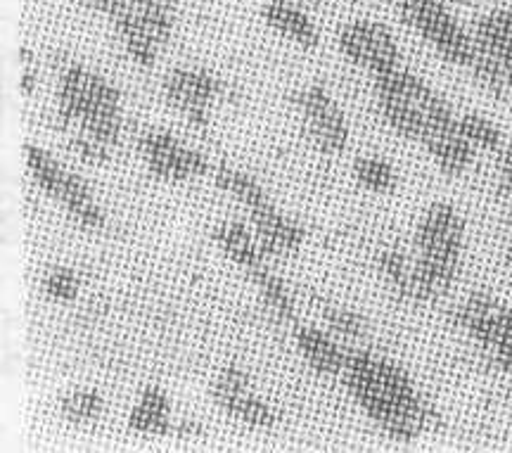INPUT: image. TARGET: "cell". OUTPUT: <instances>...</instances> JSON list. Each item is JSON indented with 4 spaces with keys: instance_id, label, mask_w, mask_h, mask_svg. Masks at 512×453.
Here are the masks:
<instances>
[{
    "instance_id": "obj_33",
    "label": "cell",
    "mask_w": 512,
    "mask_h": 453,
    "mask_svg": "<svg viewBox=\"0 0 512 453\" xmlns=\"http://www.w3.org/2000/svg\"><path fill=\"white\" fill-rule=\"evenodd\" d=\"M83 8L93 10V12H100V15H110V10L114 8V0H79Z\"/></svg>"
},
{
    "instance_id": "obj_20",
    "label": "cell",
    "mask_w": 512,
    "mask_h": 453,
    "mask_svg": "<svg viewBox=\"0 0 512 453\" xmlns=\"http://www.w3.org/2000/svg\"><path fill=\"white\" fill-rule=\"evenodd\" d=\"M174 425L169 394L162 387L147 385L140 394L138 404L128 413V427L138 435L169 437L174 435Z\"/></svg>"
},
{
    "instance_id": "obj_14",
    "label": "cell",
    "mask_w": 512,
    "mask_h": 453,
    "mask_svg": "<svg viewBox=\"0 0 512 453\" xmlns=\"http://www.w3.org/2000/svg\"><path fill=\"white\" fill-rule=\"evenodd\" d=\"M472 38L475 46L496 62L512 93V10L486 12L477 19Z\"/></svg>"
},
{
    "instance_id": "obj_9",
    "label": "cell",
    "mask_w": 512,
    "mask_h": 453,
    "mask_svg": "<svg viewBox=\"0 0 512 453\" xmlns=\"http://www.w3.org/2000/svg\"><path fill=\"white\" fill-rule=\"evenodd\" d=\"M140 155L150 176L164 183H185L207 176L211 162L200 150L190 148L171 131L147 129L140 136Z\"/></svg>"
},
{
    "instance_id": "obj_23",
    "label": "cell",
    "mask_w": 512,
    "mask_h": 453,
    "mask_svg": "<svg viewBox=\"0 0 512 453\" xmlns=\"http://www.w3.org/2000/svg\"><path fill=\"white\" fill-rule=\"evenodd\" d=\"M24 157H27V169L31 178H34V183L38 185V190L46 193L50 200H53L57 190H60L62 181L67 178L69 169L64 167L53 152H48L46 148H41V145H34V143L24 145Z\"/></svg>"
},
{
    "instance_id": "obj_8",
    "label": "cell",
    "mask_w": 512,
    "mask_h": 453,
    "mask_svg": "<svg viewBox=\"0 0 512 453\" xmlns=\"http://www.w3.org/2000/svg\"><path fill=\"white\" fill-rule=\"evenodd\" d=\"M294 107L302 117L304 131L313 148L323 155H342L349 148V121L339 102L323 86H304L292 95Z\"/></svg>"
},
{
    "instance_id": "obj_17",
    "label": "cell",
    "mask_w": 512,
    "mask_h": 453,
    "mask_svg": "<svg viewBox=\"0 0 512 453\" xmlns=\"http://www.w3.org/2000/svg\"><path fill=\"white\" fill-rule=\"evenodd\" d=\"M261 17H264L266 27L273 29L275 34H280L287 41L294 43L302 50L318 48V29L313 24V19L299 8L292 0H268L261 8Z\"/></svg>"
},
{
    "instance_id": "obj_1",
    "label": "cell",
    "mask_w": 512,
    "mask_h": 453,
    "mask_svg": "<svg viewBox=\"0 0 512 453\" xmlns=\"http://www.w3.org/2000/svg\"><path fill=\"white\" fill-rule=\"evenodd\" d=\"M347 392L394 442H415L439 425L432 401L422 397L408 370L368 349H349L342 370Z\"/></svg>"
},
{
    "instance_id": "obj_18",
    "label": "cell",
    "mask_w": 512,
    "mask_h": 453,
    "mask_svg": "<svg viewBox=\"0 0 512 453\" xmlns=\"http://www.w3.org/2000/svg\"><path fill=\"white\" fill-rule=\"evenodd\" d=\"M299 354L309 366L320 375H342L344 363H347L349 349L342 347L339 337L328 330H320L316 325H302L294 333Z\"/></svg>"
},
{
    "instance_id": "obj_12",
    "label": "cell",
    "mask_w": 512,
    "mask_h": 453,
    "mask_svg": "<svg viewBox=\"0 0 512 453\" xmlns=\"http://www.w3.org/2000/svg\"><path fill=\"white\" fill-rule=\"evenodd\" d=\"M211 399L228 418L252 430H271L278 423V413L254 392L252 378L235 363H228L219 370V375L211 382Z\"/></svg>"
},
{
    "instance_id": "obj_10",
    "label": "cell",
    "mask_w": 512,
    "mask_h": 453,
    "mask_svg": "<svg viewBox=\"0 0 512 453\" xmlns=\"http://www.w3.org/2000/svg\"><path fill=\"white\" fill-rule=\"evenodd\" d=\"M223 81L202 67H178L164 76L166 105L176 110L195 129H207L214 102L221 98Z\"/></svg>"
},
{
    "instance_id": "obj_25",
    "label": "cell",
    "mask_w": 512,
    "mask_h": 453,
    "mask_svg": "<svg viewBox=\"0 0 512 453\" xmlns=\"http://www.w3.org/2000/svg\"><path fill=\"white\" fill-rule=\"evenodd\" d=\"M354 178L361 188L377 195L394 193L396 183H399L394 164L382 157H358L354 162Z\"/></svg>"
},
{
    "instance_id": "obj_3",
    "label": "cell",
    "mask_w": 512,
    "mask_h": 453,
    "mask_svg": "<svg viewBox=\"0 0 512 453\" xmlns=\"http://www.w3.org/2000/svg\"><path fill=\"white\" fill-rule=\"evenodd\" d=\"M373 84L382 119L401 138L422 145L434 131L456 119L444 95L408 69L396 67L392 72L377 74Z\"/></svg>"
},
{
    "instance_id": "obj_36",
    "label": "cell",
    "mask_w": 512,
    "mask_h": 453,
    "mask_svg": "<svg viewBox=\"0 0 512 453\" xmlns=\"http://www.w3.org/2000/svg\"><path fill=\"white\" fill-rule=\"evenodd\" d=\"M292 3H309V0H292Z\"/></svg>"
},
{
    "instance_id": "obj_26",
    "label": "cell",
    "mask_w": 512,
    "mask_h": 453,
    "mask_svg": "<svg viewBox=\"0 0 512 453\" xmlns=\"http://www.w3.org/2000/svg\"><path fill=\"white\" fill-rule=\"evenodd\" d=\"M458 129L475 150L496 152L503 145L501 126L494 124L489 117H484V114H477V112L460 114Z\"/></svg>"
},
{
    "instance_id": "obj_22",
    "label": "cell",
    "mask_w": 512,
    "mask_h": 453,
    "mask_svg": "<svg viewBox=\"0 0 512 453\" xmlns=\"http://www.w3.org/2000/svg\"><path fill=\"white\" fill-rule=\"evenodd\" d=\"M211 178H214V185L221 193L238 200L247 209H254L271 200L264 185L256 181L252 174L238 167H230V164H219L216 169H211Z\"/></svg>"
},
{
    "instance_id": "obj_2",
    "label": "cell",
    "mask_w": 512,
    "mask_h": 453,
    "mask_svg": "<svg viewBox=\"0 0 512 453\" xmlns=\"http://www.w3.org/2000/svg\"><path fill=\"white\" fill-rule=\"evenodd\" d=\"M465 219L451 202H434L415 226L411 302H437L458 280L465 252Z\"/></svg>"
},
{
    "instance_id": "obj_13",
    "label": "cell",
    "mask_w": 512,
    "mask_h": 453,
    "mask_svg": "<svg viewBox=\"0 0 512 453\" xmlns=\"http://www.w3.org/2000/svg\"><path fill=\"white\" fill-rule=\"evenodd\" d=\"M249 221L266 257H290L302 250L306 240L304 226L280 212L273 200L249 209Z\"/></svg>"
},
{
    "instance_id": "obj_21",
    "label": "cell",
    "mask_w": 512,
    "mask_h": 453,
    "mask_svg": "<svg viewBox=\"0 0 512 453\" xmlns=\"http://www.w3.org/2000/svg\"><path fill=\"white\" fill-rule=\"evenodd\" d=\"M247 276L252 278L256 295H259L268 314L280 323H292L294 316H297V306H294V297L285 280L268 269L266 264L254 269L252 273H247Z\"/></svg>"
},
{
    "instance_id": "obj_7",
    "label": "cell",
    "mask_w": 512,
    "mask_h": 453,
    "mask_svg": "<svg viewBox=\"0 0 512 453\" xmlns=\"http://www.w3.org/2000/svg\"><path fill=\"white\" fill-rule=\"evenodd\" d=\"M121 102L119 88L105 76L69 60L57 76V124L62 131L74 129L81 119L100 107Z\"/></svg>"
},
{
    "instance_id": "obj_4",
    "label": "cell",
    "mask_w": 512,
    "mask_h": 453,
    "mask_svg": "<svg viewBox=\"0 0 512 453\" xmlns=\"http://www.w3.org/2000/svg\"><path fill=\"white\" fill-rule=\"evenodd\" d=\"M176 15V0H114L107 19L126 55L138 67H152L174 36Z\"/></svg>"
},
{
    "instance_id": "obj_34",
    "label": "cell",
    "mask_w": 512,
    "mask_h": 453,
    "mask_svg": "<svg viewBox=\"0 0 512 453\" xmlns=\"http://www.w3.org/2000/svg\"><path fill=\"white\" fill-rule=\"evenodd\" d=\"M508 269L512 271V242H510V247H508Z\"/></svg>"
},
{
    "instance_id": "obj_6",
    "label": "cell",
    "mask_w": 512,
    "mask_h": 453,
    "mask_svg": "<svg viewBox=\"0 0 512 453\" xmlns=\"http://www.w3.org/2000/svg\"><path fill=\"white\" fill-rule=\"evenodd\" d=\"M399 15L441 60L456 67H470L475 38L453 17L446 0H399Z\"/></svg>"
},
{
    "instance_id": "obj_29",
    "label": "cell",
    "mask_w": 512,
    "mask_h": 453,
    "mask_svg": "<svg viewBox=\"0 0 512 453\" xmlns=\"http://www.w3.org/2000/svg\"><path fill=\"white\" fill-rule=\"evenodd\" d=\"M81 290V276L72 266H53L43 278V295L53 302H74Z\"/></svg>"
},
{
    "instance_id": "obj_11",
    "label": "cell",
    "mask_w": 512,
    "mask_h": 453,
    "mask_svg": "<svg viewBox=\"0 0 512 453\" xmlns=\"http://www.w3.org/2000/svg\"><path fill=\"white\" fill-rule=\"evenodd\" d=\"M337 46L351 65L373 76L401 67V48L387 24L377 19H354L339 31Z\"/></svg>"
},
{
    "instance_id": "obj_19",
    "label": "cell",
    "mask_w": 512,
    "mask_h": 453,
    "mask_svg": "<svg viewBox=\"0 0 512 453\" xmlns=\"http://www.w3.org/2000/svg\"><path fill=\"white\" fill-rule=\"evenodd\" d=\"M211 240L233 264H238L247 273L264 266L268 259L256 240L254 228H247L242 221H221L211 231Z\"/></svg>"
},
{
    "instance_id": "obj_24",
    "label": "cell",
    "mask_w": 512,
    "mask_h": 453,
    "mask_svg": "<svg viewBox=\"0 0 512 453\" xmlns=\"http://www.w3.org/2000/svg\"><path fill=\"white\" fill-rule=\"evenodd\" d=\"M60 416L67 420L69 425H91L95 420H100L102 411H105V399L100 392L88 387H74L69 392H64L60 401Z\"/></svg>"
},
{
    "instance_id": "obj_31",
    "label": "cell",
    "mask_w": 512,
    "mask_h": 453,
    "mask_svg": "<svg viewBox=\"0 0 512 453\" xmlns=\"http://www.w3.org/2000/svg\"><path fill=\"white\" fill-rule=\"evenodd\" d=\"M501 185H503L505 197H508V202L512 204V136H510L508 143H505V150H503Z\"/></svg>"
},
{
    "instance_id": "obj_15",
    "label": "cell",
    "mask_w": 512,
    "mask_h": 453,
    "mask_svg": "<svg viewBox=\"0 0 512 453\" xmlns=\"http://www.w3.org/2000/svg\"><path fill=\"white\" fill-rule=\"evenodd\" d=\"M53 200L57 204H62V209L67 212L69 219H72L79 228H83V231L98 233L105 228V209H102L98 197H95L91 185L86 183V178L74 174V171H69Z\"/></svg>"
},
{
    "instance_id": "obj_30",
    "label": "cell",
    "mask_w": 512,
    "mask_h": 453,
    "mask_svg": "<svg viewBox=\"0 0 512 453\" xmlns=\"http://www.w3.org/2000/svg\"><path fill=\"white\" fill-rule=\"evenodd\" d=\"M36 57L31 53L29 46L19 48V65H22V76H19V91H22L24 98H31L38 86V67Z\"/></svg>"
},
{
    "instance_id": "obj_35",
    "label": "cell",
    "mask_w": 512,
    "mask_h": 453,
    "mask_svg": "<svg viewBox=\"0 0 512 453\" xmlns=\"http://www.w3.org/2000/svg\"><path fill=\"white\" fill-rule=\"evenodd\" d=\"M446 3H465V0H446Z\"/></svg>"
},
{
    "instance_id": "obj_32",
    "label": "cell",
    "mask_w": 512,
    "mask_h": 453,
    "mask_svg": "<svg viewBox=\"0 0 512 453\" xmlns=\"http://www.w3.org/2000/svg\"><path fill=\"white\" fill-rule=\"evenodd\" d=\"M174 435L176 437H202L204 427L195 420H181V423L174 425Z\"/></svg>"
},
{
    "instance_id": "obj_5",
    "label": "cell",
    "mask_w": 512,
    "mask_h": 453,
    "mask_svg": "<svg viewBox=\"0 0 512 453\" xmlns=\"http://www.w3.org/2000/svg\"><path fill=\"white\" fill-rule=\"evenodd\" d=\"M456 328L482 349L491 366L512 373V306L489 292H472L453 309Z\"/></svg>"
},
{
    "instance_id": "obj_28",
    "label": "cell",
    "mask_w": 512,
    "mask_h": 453,
    "mask_svg": "<svg viewBox=\"0 0 512 453\" xmlns=\"http://www.w3.org/2000/svg\"><path fill=\"white\" fill-rule=\"evenodd\" d=\"M380 273L387 280V285L401 299H411V280H413V261L401 250H382L377 257Z\"/></svg>"
},
{
    "instance_id": "obj_16",
    "label": "cell",
    "mask_w": 512,
    "mask_h": 453,
    "mask_svg": "<svg viewBox=\"0 0 512 453\" xmlns=\"http://www.w3.org/2000/svg\"><path fill=\"white\" fill-rule=\"evenodd\" d=\"M422 148L430 152L432 162L437 164V169L444 176L458 178L463 176L470 164L475 162L477 150L467 143V138L458 129V117L451 124L441 126L439 131H434L430 138L422 143Z\"/></svg>"
},
{
    "instance_id": "obj_27",
    "label": "cell",
    "mask_w": 512,
    "mask_h": 453,
    "mask_svg": "<svg viewBox=\"0 0 512 453\" xmlns=\"http://www.w3.org/2000/svg\"><path fill=\"white\" fill-rule=\"evenodd\" d=\"M320 314H323V321L328 325V330L339 340L347 342H358L366 337L368 323L358 311L347 309V306L339 304H325L320 306Z\"/></svg>"
}]
</instances>
